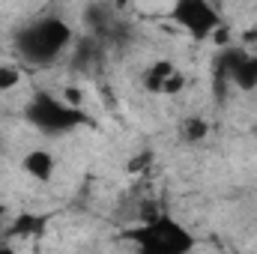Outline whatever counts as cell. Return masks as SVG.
Returning <instances> with one entry per match:
<instances>
[{
    "label": "cell",
    "instance_id": "cell-7",
    "mask_svg": "<svg viewBox=\"0 0 257 254\" xmlns=\"http://www.w3.org/2000/svg\"><path fill=\"white\" fill-rule=\"evenodd\" d=\"M21 168H24V174L33 177L36 183H51V177H54V171H57V159H54V153H48V150H30V153L21 159Z\"/></svg>",
    "mask_w": 257,
    "mask_h": 254
},
{
    "label": "cell",
    "instance_id": "cell-10",
    "mask_svg": "<svg viewBox=\"0 0 257 254\" xmlns=\"http://www.w3.org/2000/svg\"><path fill=\"white\" fill-rule=\"evenodd\" d=\"M21 84V69L15 63H0V93H12Z\"/></svg>",
    "mask_w": 257,
    "mask_h": 254
},
{
    "label": "cell",
    "instance_id": "cell-9",
    "mask_svg": "<svg viewBox=\"0 0 257 254\" xmlns=\"http://www.w3.org/2000/svg\"><path fill=\"white\" fill-rule=\"evenodd\" d=\"M180 135H183V141H189V144H197V141H203L206 135H209V123L203 120V117H189L183 129H180Z\"/></svg>",
    "mask_w": 257,
    "mask_h": 254
},
{
    "label": "cell",
    "instance_id": "cell-4",
    "mask_svg": "<svg viewBox=\"0 0 257 254\" xmlns=\"http://www.w3.org/2000/svg\"><path fill=\"white\" fill-rule=\"evenodd\" d=\"M171 18L180 30H186L192 39L203 42L221 27V15L212 0H174Z\"/></svg>",
    "mask_w": 257,
    "mask_h": 254
},
{
    "label": "cell",
    "instance_id": "cell-11",
    "mask_svg": "<svg viewBox=\"0 0 257 254\" xmlns=\"http://www.w3.org/2000/svg\"><path fill=\"white\" fill-rule=\"evenodd\" d=\"M3 233H6V209L0 206V236H3Z\"/></svg>",
    "mask_w": 257,
    "mask_h": 254
},
{
    "label": "cell",
    "instance_id": "cell-3",
    "mask_svg": "<svg viewBox=\"0 0 257 254\" xmlns=\"http://www.w3.org/2000/svg\"><path fill=\"white\" fill-rule=\"evenodd\" d=\"M128 242L144 254H186L197 245L192 233L168 212H159L128 230Z\"/></svg>",
    "mask_w": 257,
    "mask_h": 254
},
{
    "label": "cell",
    "instance_id": "cell-2",
    "mask_svg": "<svg viewBox=\"0 0 257 254\" xmlns=\"http://www.w3.org/2000/svg\"><path fill=\"white\" fill-rule=\"evenodd\" d=\"M24 117H27V123L36 129V132L54 135V138H57V135H69V132H75V129L90 126V117H87V111H84L81 105L69 102L63 96H54V93H48V90H36V93L27 99Z\"/></svg>",
    "mask_w": 257,
    "mask_h": 254
},
{
    "label": "cell",
    "instance_id": "cell-8",
    "mask_svg": "<svg viewBox=\"0 0 257 254\" xmlns=\"http://www.w3.org/2000/svg\"><path fill=\"white\" fill-rule=\"evenodd\" d=\"M45 215L39 212H18L12 221H6V236H36L45 230Z\"/></svg>",
    "mask_w": 257,
    "mask_h": 254
},
{
    "label": "cell",
    "instance_id": "cell-1",
    "mask_svg": "<svg viewBox=\"0 0 257 254\" xmlns=\"http://www.w3.org/2000/svg\"><path fill=\"white\" fill-rule=\"evenodd\" d=\"M12 45L24 63L45 69V66H54L75 45V30L60 15H42V18L27 21L15 33Z\"/></svg>",
    "mask_w": 257,
    "mask_h": 254
},
{
    "label": "cell",
    "instance_id": "cell-6",
    "mask_svg": "<svg viewBox=\"0 0 257 254\" xmlns=\"http://www.w3.org/2000/svg\"><path fill=\"white\" fill-rule=\"evenodd\" d=\"M144 87L156 96H174L186 87V75L174 60H153L144 72Z\"/></svg>",
    "mask_w": 257,
    "mask_h": 254
},
{
    "label": "cell",
    "instance_id": "cell-5",
    "mask_svg": "<svg viewBox=\"0 0 257 254\" xmlns=\"http://www.w3.org/2000/svg\"><path fill=\"white\" fill-rule=\"evenodd\" d=\"M215 81L236 90H257V54L248 48H224L215 57Z\"/></svg>",
    "mask_w": 257,
    "mask_h": 254
}]
</instances>
